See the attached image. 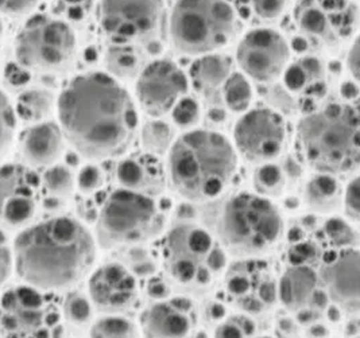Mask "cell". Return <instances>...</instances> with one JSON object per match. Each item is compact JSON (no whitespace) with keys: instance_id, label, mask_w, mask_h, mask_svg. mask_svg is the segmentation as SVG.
<instances>
[{"instance_id":"cell-1","label":"cell","mask_w":360,"mask_h":338,"mask_svg":"<svg viewBox=\"0 0 360 338\" xmlns=\"http://www.w3.org/2000/svg\"><path fill=\"white\" fill-rule=\"evenodd\" d=\"M57 111L66 141L89 160L124 154L139 124L131 95L119 80L101 72L70 81L58 97Z\"/></svg>"},{"instance_id":"cell-2","label":"cell","mask_w":360,"mask_h":338,"mask_svg":"<svg viewBox=\"0 0 360 338\" xmlns=\"http://www.w3.org/2000/svg\"><path fill=\"white\" fill-rule=\"evenodd\" d=\"M11 249L18 276L41 291L76 286L92 273L98 255L95 236L80 221L65 216L26 226Z\"/></svg>"},{"instance_id":"cell-3","label":"cell","mask_w":360,"mask_h":338,"mask_svg":"<svg viewBox=\"0 0 360 338\" xmlns=\"http://www.w3.org/2000/svg\"><path fill=\"white\" fill-rule=\"evenodd\" d=\"M236 166V151L224 135L193 129L170 147L167 178L173 190L185 200L208 202L227 189Z\"/></svg>"},{"instance_id":"cell-4","label":"cell","mask_w":360,"mask_h":338,"mask_svg":"<svg viewBox=\"0 0 360 338\" xmlns=\"http://www.w3.org/2000/svg\"><path fill=\"white\" fill-rule=\"evenodd\" d=\"M204 228L235 260L264 258L285 232L278 208L269 198L247 192L227 198Z\"/></svg>"},{"instance_id":"cell-5","label":"cell","mask_w":360,"mask_h":338,"mask_svg":"<svg viewBox=\"0 0 360 338\" xmlns=\"http://www.w3.org/2000/svg\"><path fill=\"white\" fill-rule=\"evenodd\" d=\"M229 255L212 235L196 223H177L162 242L161 267L166 283L180 295L204 297L223 279Z\"/></svg>"},{"instance_id":"cell-6","label":"cell","mask_w":360,"mask_h":338,"mask_svg":"<svg viewBox=\"0 0 360 338\" xmlns=\"http://www.w3.org/2000/svg\"><path fill=\"white\" fill-rule=\"evenodd\" d=\"M305 160L320 174H348L359 166V112L349 104H329L298 124Z\"/></svg>"},{"instance_id":"cell-7","label":"cell","mask_w":360,"mask_h":338,"mask_svg":"<svg viewBox=\"0 0 360 338\" xmlns=\"http://www.w3.org/2000/svg\"><path fill=\"white\" fill-rule=\"evenodd\" d=\"M169 32L173 46L182 54H212L235 35L236 16L227 0H177Z\"/></svg>"},{"instance_id":"cell-8","label":"cell","mask_w":360,"mask_h":338,"mask_svg":"<svg viewBox=\"0 0 360 338\" xmlns=\"http://www.w3.org/2000/svg\"><path fill=\"white\" fill-rule=\"evenodd\" d=\"M164 226V216L151 197L119 189L101 208L95 240L107 251L127 248L155 239Z\"/></svg>"},{"instance_id":"cell-9","label":"cell","mask_w":360,"mask_h":338,"mask_svg":"<svg viewBox=\"0 0 360 338\" xmlns=\"http://www.w3.org/2000/svg\"><path fill=\"white\" fill-rule=\"evenodd\" d=\"M76 51V35L64 20L46 15L30 18L18 32V63L39 70L58 69L68 64Z\"/></svg>"},{"instance_id":"cell-10","label":"cell","mask_w":360,"mask_h":338,"mask_svg":"<svg viewBox=\"0 0 360 338\" xmlns=\"http://www.w3.org/2000/svg\"><path fill=\"white\" fill-rule=\"evenodd\" d=\"M98 20L116 45L150 42L164 27V0H101Z\"/></svg>"},{"instance_id":"cell-11","label":"cell","mask_w":360,"mask_h":338,"mask_svg":"<svg viewBox=\"0 0 360 338\" xmlns=\"http://www.w3.org/2000/svg\"><path fill=\"white\" fill-rule=\"evenodd\" d=\"M57 327L58 313L49 308L42 291L23 285L1 297V338H54Z\"/></svg>"},{"instance_id":"cell-12","label":"cell","mask_w":360,"mask_h":338,"mask_svg":"<svg viewBox=\"0 0 360 338\" xmlns=\"http://www.w3.org/2000/svg\"><path fill=\"white\" fill-rule=\"evenodd\" d=\"M229 302L248 317L269 311L278 302V279L263 259H239L223 276Z\"/></svg>"},{"instance_id":"cell-13","label":"cell","mask_w":360,"mask_h":338,"mask_svg":"<svg viewBox=\"0 0 360 338\" xmlns=\"http://www.w3.org/2000/svg\"><path fill=\"white\" fill-rule=\"evenodd\" d=\"M236 150L246 161L264 164L276 160L283 150L286 126L278 113L258 108L245 113L233 129Z\"/></svg>"},{"instance_id":"cell-14","label":"cell","mask_w":360,"mask_h":338,"mask_svg":"<svg viewBox=\"0 0 360 338\" xmlns=\"http://www.w3.org/2000/svg\"><path fill=\"white\" fill-rule=\"evenodd\" d=\"M290 60V48L281 32L254 29L240 39L236 61L248 77L259 82L278 80Z\"/></svg>"},{"instance_id":"cell-15","label":"cell","mask_w":360,"mask_h":338,"mask_svg":"<svg viewBox=\"0 0 360 338\" xmlns=\"http://www.w3.org/2000/svg\"><path fill=\"white\" fill-rule=\"evenodd\" d=\"M188 79L180 66L158 60L148 65L136 81V98L145 112L160 117L185 97Z\"/></svg>"},{"instance_id":"cell-16","label":"cell","mask_w":360,"mask_h":338,"mask_svg":"<svg viewBox=\"0 0 360 338\" xmlns=\"http://www.w3.org/2000/svg\"><path fill=\"white\" fill-rule=\"evenodd\" d=\"M88 298L105 316H122L139 299L136 276L123 263H104L89 274Z\"/></svg>"},{"instance_id":"cell-17","label":"cell","mask_w":360,"mask_h":338,"mask_svg":"<svg viewBox=\"0 0 360 338\" xmlns=\"http://www.w3.org/2000/svg\"><path fill=\"white\" fill-rule=\"evenodd\" d=\"M317 275L329 301L342 313L356 317L360 307L358 249H342L332 258L323 259Z\"/></svg>"},{"instance_id":"cell-18","label":"cell","mask_w":360,"mask_h":338,"mask_svg":"<svg viewBox=\"0 0 360 338\" xmlns=\"http://www.w3.org/2000/svg\"><path fill=\"white\" fill-rule=\"evenodd\" d=\"M37 212V179L18 164L0 167V226L22 228Z\"/></svg>"},{"instance_id":"cell-19","label":"cell","mask_w":360,"mask_h":338,"mask_svg":"<svg viewBox=\"0 0 360 338\" xmlns=\"http://www.w3.org/2000/svg\"><path fill=\"white\" fill-rule=\"evenodd\" d=\"M196 325L191 298L181 295L148 306L141 318L145 338H191Z\"/></svg>"},{"instance_id":"cell-20","label":"cell","mask_w":360,"mask_h":338,"mask_svg":"<svg viewBox=\"0 0 360 338\" xmlns=\"http://www.w3.org/2000/svg\"><path fill=\"white\" fill-rule=\"evenodd\" d=\"M320 286L314 267L290 266L278 279V301L290 313L311 308V298Z\"/></svg>"},{"instance_id":"cell-21","label":"cell","mask_w":360,"mask_h":338,"mask_svg":"<svg viewBox=\"0 0 360 338\" xmlns=\"http://www.w3.org/2000/svg\"><path fill=\"white\" fill-rule=\"evenodd\" d=\"M64 151V134L56 123L44 122L27 129L22 138V152L35 166H50Z\"/></svg>"},{"instance_id":"cell-22","label":"cell","mask_w":360,"mask_h":338,"mask_svg":"<svg viewBox=\"0 0 360 338\" xmlns=\"http://www.w3.org/2000/svg\"><path fill=\"white\" fill-rule=\"evenodd\" d=\"M117 181L126 190L146 194L148 197L164 190V178L158 163L153 158L124 160L117 166Z\"/></svg>"},{"instance_id":"cell-23","label":"cell","mask_w":360,"mask_h":338,"mask_svg":"<svg viewBox=\"0 0 360 338\" xmlns=\"http://www.w3.org/2000/svg\"><path fill=\"white\" fill-rule=\"evenodd\" d=\"M304 197L309 209L319 214H329L340 207L343 190L333 176L319 174L307 183Z\"/></svg>"},{"instance_id":"cell-24","label":"cell","mask_w":360,"mask_h":338,"mask_svg":"<svg viewBox=\"0 0 360 338\" xmlns=\"http://www.w3.org/2000/svg\"><path fill=\"white\" fill-rule=\"evenodd\" d=\"M229 58L219 54H205L191 67V80L197 91H212L229 77Z\"/></svg>"},{"instance_id":"cell-25","label":"cell","mask_w":360,"mask_h":338,"mask_svg":"<svg viewBox=\"0 0 360 338\" xmlns=\"http://www.w3.org/2000/svg\"><path fill=\"white\" fill-rule=\"evenodd\" d=\"M91 338H142L136 323L123 316H104L92 323Z\"/></svg>"},{"instance_id":"cell-26","label":"cell","mask_w":360,"mask_h":338,"mask_svg":"<svg viewBox=\"0 0 360 338\" xmlns=\"http://www.w3.org/2000/svg\"><path fill=\"white\" fill-rule=\"evenodd\" d=\"M53 108V96L42 89H29L18 97L17 112L25 122H39Z\"/></svg>"},{"instance_id":"cell-27","label":"cell","mask_w":360,"mask_h":338,"mask_svg":"<svg viewBox=\"0 0 360 338\" xmlns=\"http://www.w3.org/2000/svg\"><path fill=\"white\" fill-rule=\"evenodd\" d=\"M254 186L257 193L264 198H276L282 195L285 190L286 176L277 164L264 163L254 174Z\"/></svg>"},{"instance_id":"cell-28","label":"cell","mask_w":360,"mask_h":338,"mask_svg":"<svg viewBox=\"0 0 360 338\" xmlns=\"http://www.w3.org/2000/svg\"><path fill=\"white\" fill-rule=\"evenodd\" d=\"M105 65L115 79H132L136 72L139 61L131 48L115 46L108 48L105 54Z\"/></svg>"},{"instance_id":"cell-29","label":"cell","mask_w":360,"mask_h":338,"mask_svg":"<svg viewBox=\"0 0 360 338\" xmlns=\"http://www.w3.org/2000/svg\"><path fill=\"white\" fill-rule=\"evenodd\" d=\"M224 101L233 112L247 111L252 101V89L243 74H229V79L224 82Z\"/></svg>"},{"instance_id":"cell-30","label":"cell","mask_w":360,"mask_h":338,"mask_svg":"<svg viewBox=\"0 0 360 338\" xmlns=\"http://www.w3.org/2000/svg\"><path fill=\"white\" fill-rule=\"evenodd\" d=\"M172 142L173 131L165 122H148L142 129V143L150 155H164L170 150Z\"/></svg>"},{"instance_id":"cell-31","label":"cell","mask_w":360,"mask_h":338,"mask_svg":"<svg viewBox=\"0 0 360 338\" xmlns=\"http://www.w3.org/2000/svg\"><path fill=\"white\" fill-rule=\"evenodd\" d=\"M95 307L92 305L88 295L82 292H70L66 295L63 313L66 321L73 326L82 327L89 325L94 320Z\"/></svg>"},{"instance_id":"cell-32","label":"cell","mask_w":360,"mask_h":338,"mask_svg":"<svg viewBox=\"0 0 360 338\" xmlns=\"http://www.w3.org/2000/svg\"><path fill=\"white\" fill-rule=\"evenodd\" d=\"M44 185L46 190L54 198H65L73 192L75 188V179L69 169L61 164L51 166L45 176H44Z\"/></svg>"},{"instance_id":"cell-33","label":"cell","mask_w":360,"mask_h":338,"mask_svg":"<svg viewBox=\"0 0 360 338\" xmlns=\"http://www.w3.org/2000/svg\"><path fill=\"white\" fill-rule=\"evenodd\" d=\"M324 233L327 236L328 242L339 251L355 248L356 245V232L343 219L333 217L328 220L324 226Z\"/></svg>"},{"instance_id":"cell-34","label":"cell","mask_w":360,"mask_h":338,"mask_svg":"<svg viewBox=\"0 0 360 338\" xmlns=\"http://www.w3.org/2000/svg\"><path fill=\"white\" fill-rule=\"evenodd\" d=\"M257 326L252 317L246 314L224 318L214 330V338H252L255 336Z\"/></svg>"},{"instance_id":"cell-35","label":"cell","mask_w":360,"mask_h":338,"mask_svg":"<svg viewBox=\"0 0 360 338\" xmlns=\"http://www.w3.org/2000/svg\"><path fill=\"white\" fill-rule=\"evenodd\" d=\"M15 112L14 108L1 91H0V158L8 151L15 132Z\"/></svg>"},{"instance_id":"cell-36","label":"cell","mask_w":360,"mask_h":338,"mask_svg":"<svg viewBox=\"0 0 360 338\" xmlns=\"http://www.w3.org/2000/svg\"><path fill=\"white\" fill-rule=\"evenodd\" d=\"M126 267L135 276H153L157 271V260L151 256V254L142 245L127 247Z\"/></svg>"},{"instance_id":"cell-37","label":"cell","mask_w":360,"mask_h":338,"mask_svg":"<svg viewBox=\"0 0 360 338\" xmlns=\"http://www.w3.org/2000/svg\"><path fill=\"white\" fill-rule=\"evenodd\" d=\"M323 258H324V252H321L319 244L309 240L295 242L288 254V260L290 266L313 267L316 263L321 261Z\"/></svg>"},{"instance_id":"cell-38","label":"cell","mask_w":360,"mask_h":338,"mask_svg":"<svg viewBox=\"0 0 360 338\" xmlns=\"http://www.w3.org/2000/svg\"><path fill=\"white\" fill-rule=\"evenodd\" d=\"M172 111L173 120L181 129H191L200 120V107L191 97H182Z\"/></svg>"},{"instance_id":"cell-39","label":"cell","mask_w":360,"mask_h":338,"mask_svg":"<svg viewBox=\"0 0 360 338\" xmlns=\"http://www.w3.org/2000/svg\"><path fill=\"white\" fill-rule=\"evenodd\" d=\"M262 19H276L285 13L290 0H242Z\"/></svg>"},{"instance_id":"cell-40","label":"cell","mask_w":360,"mask_h":338,"mask_svg":"<svg viewBox=\"0 0 360 338\" xmlns=\"http://www.w3.org/2000/svg\"><path fill=\"white\" fill-rule=\"evenodd\" d=\"M344 210L345 216L354 221L358 223L360 217V183L359 178L355 177L347 186L343 194Z\"/></svg>"},{"instance_id":"cell-41","label":"cell","mask_w":360,"mask_h":338,"mask_svg":"<svg viewBox=\"0 0 360 338\" xmlns=\"http://www.w3.org/2000/svg\"><path fill=\"white\" fill-rule=\"evenodd\" d=\"M101 185H103V173L98 166L88 164L82 167L77 177V186L82 193H94L101 188Z\"/></svg>"},{"instance_id":"cell-42","label":"cell","mask_w":360,"mask_h":338,"mask_svg":"<svg viewBox=\"0 0 360 338\" xmlns=\"http://www.w3.org/2000/svg\"><path fill=\"white\" fill-rule=\"evenodd\" d=\"M13 270V249L6 233L0 228V292L7 283Z\"/></svg>"},{"instance_id":"cell-43","label":"cell","mask_w":360,"mask_h":338,"mask_svg":"<svg viewBox=\"0 0 360 338\" xmlns=\"http://www.w3.org/2000/svg\"><path fill=\"white\" fill-rule=\"evenodd\" d=\"M301 27L309 34L321 35L327 32L328 20L327 16L324 15L317 8H308L300 19Z\"/></svg>"},{"instance_id":"cell-44","label":"cell","mask_w":360,"mask_h":338,"mask_svg":"<svg viewBox=\"0 0 360 338\" xmlns=\"http://www.w3.org/2000/svg\"><path fill=\"white\" fill-rule=\"evenodd\" d=\"M39 0H0V13L7 15H23L33 10Z\"/></svg>"},{"instance_id":"cell-45","label":"cell","mask_w":360,"mask_h":338,"mask_svg":"<svg viewBox=\"0 0 360 338\" xmlns=\"http://www.w3.org/2000/svg\"><path fill=\"white\" fill-rule=\"evenodd\" d=\"M146 292H148V298H151L155 302H161V301L169 299L173 291L166 283L164 278H151L148 280Z\"/></svg>"},{"instance_id":"cell-46","label":"cell","mask_w":360,"mask_h":338,"mask_svg":"<svg viewBox=\"0 0 360 338\" xmlns=\"http://www.w3.org/2000/svg\"><path fill=\"white\" fill-rule=\"evenodd\" d=\"M308 74L305 73V70L302 69V66H293L290 67L286 74H285V81L286 85L292 89V91H300L307 85L308 80Z\"/></svg>"},{"instance_id":"cell-47","label":"cell","mask_w":360,"mask_h":338,"mask_svg":"<svg viewBox=\"0 0 360 338\" xmlns=\"http://www.w3.org/2000/svg\"><path fill=\"white\" fill-rule=\"evenodd\" d=\"M348 67H349L354 79L358 81L360 70V48L358 39L355 41V44L352 45V48L348 53Z\"/></svg>"},{"instance_id":"cell-48","label":"cell","mask_w":360,"mask_h":338,"mask_svg":"<svg viewBox=\"0 0 360 338\" xmlns=\"http://www.w3.org/2000/svg\"><path fill=\"white\" fill-rule=\"evenodd\" d=\"M302 69L305 70V73L308 74V77L313 79H319L323 73V66L319 60H316L314 57H308L301 63Z\"/></svg>"},{"instance_id":"cell-49","label":"cell","mask_w":360,"mask_h":338,"mask_svg":"<svg viewBox=\"0 0 360 338\" xmlns=\"http://www.w3.org/2000/svg\"><path fill=\"white\" fill-rule=\"evenodd\" d=\"M176 216L179 219V223H189V221H193L196 219L197 212L192 205L184 204L176 212Z\"/></svg>"},{"instance_id":"cell-50","label":"cell","mask_w":360,"mask_h":338,"mask_svg":"<svg viewBox=\"0 0 360 338\" xmlns=\"http://www.w3.org/2000/svg\"><path fill=\"white\" fill-rule=\"evenodd\" d=\"M307 334L309 338H329V330L326 325L313 323L309 326Z\"/></svg>"},{"instance_id":"cell-51","label":"cell","mask_w":360,"mask_h":338,"mask_svg":"<svg viewBox=\"0 0 360 338\" xmlns=\"http://www.w3.org/2000/svg\"><path fill=\"white\" fill-rule=\"evenodd\" d=\"M342 95H343L347 100H354V98H356L358 95H359V89H358L356 84H354V82H351V81L343 84V86H342Z\"/></svg>"},{"instance_id":"cell-52","label":"cell","mask_w":360,"mask_h":338,"mask_svg":"<svg viewBox=\"0 0 360 338\" xmlns=\"http://www.w3.org/2000/svg\"><path fill=\"white\" fill-rule=\"evenodd\" d=\"M210 316L212 320H217V321H223L226 317V307L220 304H212L210 310H208Z\"/></svg>"},{"instance_id":"cell-53","label":"cell","mask_w":360,"mask_h":338,"mask_svg":"<svg viewBox=\"0 0 360 338\" xmlns=\"http://www.w3.org/2000/svg\"><path fill=\"white\" fill-rule=\"evenodd\" d=\"M295 316H297L298 323H302V325H308V323H311L313 321L314 310H311V308H302V310L297 311Z\"/></svg>"},{"instance_id":"cell-54","label":"cell","mask_w":360,"mask_h":338,"mask_svg":"<svg viewBox=\"0 0 360 338\" xmlns=\"http://www.w3.org/2000/svg\"><path fill=\"white\" fill-rule=\"evenodd\" d=\"M283 173H285V176H288V177H300V176H301V167H300L295 161L289 160V161L286 162V166H285Z\"/></svg>"},{"instance_id":"cell-55","label":"cell","mask_w":360,"mask_h":338,"mask_svg":"<svg viewBox=\"0 0 360 338\" xmlns=\"http://www.w3.org/2000/svg\"><path fill=\"white\" fill-rule=\"evenodd\" d=\"M328 320L332 323H339L342 320V310L335 305L327 307Z\"/></svg>"},{"instance_id":"cell-56","label":"cell","mask_w":360,"mask_h":338,"mask_svg":"<svg viewBox=\"0 0 360 338\" xmlns=\"http://www.w3.org/2000/svg\"><path fill=\"white\" fill-rule=\"evenodd\" d=\"M208 117L214 122V123H223L226 120V112L223 110H219V108H214L211 110L208 113Z\"/></svg>"},{"instance_id":"cell-57","label":"cell","mask_w":360,"mask_h":338,"mask_svg":"<svg viewBox=\"0 0 360 338\" xmlns=\"http://www.w3.org/2000/svg\"><path fill=\"white\" fill-rule=\"evenodd\" d=\"M293 46H295L297 51H305L308 48V42L304 38H295L293 41Z\"/></svg>"},{"instance_id":"cell-58","label":"cell","mask_w":360,"mask_h":338,"mask_svg":"<svg viewBox=\"0 0 360 338\" xmlns=\"http://www.w3.org/2000/svg\"><path fill=\"white\" fill-rule=\"evenodd\" d=\"M302 224L305 226V229H314L317 226V221L313 216H308V217H304L302 220Z\"/></svg>"},{"instance_id":"cell-59","label":"cell","mask_w":360,"mask_h":338,"mask_svg":"<svg viewBox=\"0 0 360 338\" xmlns=\"http://www.w3.org/2000/svg\"><path fill=\"white\" fill-rule=\"evenodd\" d=\"M148 51L153 54V56H157L162 48H161V45L158 44V42H155V41H151V42H148Z\"/></svg>"},{"instance_id":"cell-60","label":"cell","mask_w":360,"mask_h":338,"mask_svg":"<svg viewBox=\"0 0 360 338\" xmlns=\"http://www.w3.org/2000/svg\"><path fill=\"white\" fill-rule=\"evenodd\" d=\"M68 3H73V4H77V3H82V0H66Z\"/></svg>"},{"instance_id":"cell-61","label":"cell","mask_w":360,"mask_h":338,"mask_svg":"<svg viewBox=\"0 0 360 338\" xmlns=\"http://www.w3.org/2000/svg\"><path fill=\"white\" fill-rule=\"evenodd\" d=\"M1 34H3V26H1V20H0V38H1Z\"/></svg>"},{"instance_id":"cell-62","label":"cell","mask_w":360,"mask_h":338,"mask_svg":"<svg viewBox=\"0 0 360 338\" xmlns=\"http://www.w3.org/2000/svg\"><path fill=\"white\" fill-rule=\"evenodd\" d=\"M352 338H358V337H352Z\"/></svg>"},{"instance_id":"cell-63","label":"cell","mask_w":360,"mask_h":338,"mask_svg":"<svg viewBox=\"0 0 360 338\" xmlns=\"http://www.w3.org/2000/svg\"><path fill=\"white\" fill-rule=\"evenodd\" d=\"M0 338H1V336H0Z\"/></svg>"}]
</instances>
